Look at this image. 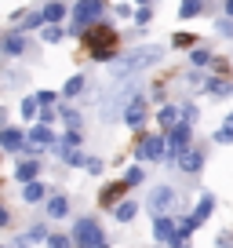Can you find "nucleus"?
<instances>
[{
	"instance_id": "1",
	"label": "nucleus",
	"mask_w": 233,
	"mask_h": 248,
	"mask_svg": "<svg viewBox=\"0 0 233 248\" xmlns=\"http://www.w3.org/2000/svg\"><path fill=\"white\" fill-rule=\"evenodd\" d=\"M80 37H84L87 51H91L99 62L113 59V51H116V30H109V26H91V30H84Z\"/></svg>"
},
{
	"instance_id": "2",
	"label": "nucleus",
	"mask_w": 233,
	"mask_h": 248,
	"mask_svg": "<svg viewBox=\"0 0 233 248\" xmlns=\"http://www.w3.org/2000/svg\"><path fill=\"white\" fill-rule=\"evenodd\" d=\"M160 55H164V47H157V44L135 47L131 55H124V59H120V62L113 66V77H128V73L142 70V66H153V62H160Z\"/></svg>"
},
{
	"instance_id": "3",
	"label": "nucleus",
	"mask_w": 233,
	"mask_h": 248,
	"mask_svg": "<svg viewBox=\"0 0 233 248\" xmlns=\"http://www.w3.org/2000/svg\"><path fill=\"white\" fill-rule=\"evenodd\" d=\"M73 245H77V248H99V245H106V241H102V226H99V219L80 216L77 223H73Z\"/></svg>"
},
{
	"instance_id": "4",
	"label": "nucleus",
	"mask_w": 233,
	"mask_h": 248,
	"mask_svg": "<svg viewBox=\"0 0 233 248\" xmlns=\"http://www.w3.org/2000/svg\"><path fill=\"white\" fill-rule=\"evenodd\" d=\"M77 146H80V132H66L62 139H58V146H55V154L62 157V164H73V168H87V161H91V157H84Z\"/></svg>"
},
{
	"instance_id": "5",
	"label": "nucleus",
	"mask_w": 233,
	"mask_h": 248,
	"mask_svg": "<svg viewBox=\"0 0 233 248\" xmlns=\"http://www.w3.org/2000/svg\"><path fill=\"white\" fill-rule=\"evenodd\" d=\"M164 146H168V142L160 139V135H142L139 139V146H135V157H139V161H164Z\"/></svg>"
},
{
	"instance_id": "6",
	"label": "nucleus",
	"mask_w": 233,
	"mask_h": 248,
	"mask_svg": "<svg viewBox=\"0 0 233 248\" xmlns=\"http://www.w3.org/2000/svg\"><path fill=\"white\" fill-rule=\"evenodd\" d=\"M102 8H106L102 0H80L77 8H73V26H77V33H84V26L95 22V18L102 15Z\"/></svg>"
},
{
	"instance_id": "7",
	"label": "nucleus",
	"mask_w": 233,
	"mask_h": 248,
	"mask_svg": "<svg viewBox=\"0 0 233 248\" xmlns=\"http://www.w3.org/2000/svg\"><path fill=\"white\" fill-rule=\"evenodd\" d=\"M124 194H128V183L124 179H116V183H106L102 186V194H99V204L109 212H116L120 204H124Z\"/></svg>"
},
{
	"instance_id": "8",
	"label": "nucleus",
	"mask_w": 233,
	"mask_h": 248,
	"mask_svg": "<svg viewBox=\"0 0 233 248\" xmlns=\"http://www.w3.org/2000/svg\"><path fill=\"white\" fill-rule=\"evenodd\" d=\"M146 117H149V99H146V95H135V99L124 106V124L142 128V124H146Z\"/></svg>"
},
{
	"instance_id": "9",
	"label": "nucleus",
	"mask_w": 233,
	"mask_h": 248,
	"mask_svg": "<svg viewBox=\"0 0 233 248\" xmlns=\"http://www.w3.org/2000/svg\"><path fill=\"white\" fill-rule=\"evenodd\" d=\"M175 201H179V194H175L171 186H157L153 194H149V201H146V204H149V212H153V216L160 219V216H164V212H168Z\"/></svg>"
},
{
	"instance_id": "10",
	"label": "nucleus",
	"mask_w": 233,
	"mask_h": 248,
	"mask_svg": "<svg viewBox=\"0 0 233 248\" xmlns=\"http://www.w3.org/2000/svg\"><path fill=\"white\" fill-rule=\"evenodd\" d=\"M204 161H208V154H204V146H189L186 154H179V168L186 171V175H193V171H201L204 168Z\"/></svg>"
},
{
	"instance_id": "11",
	"label": "nucleus",
	"mask_w": 233,
	"mask_h": 248,
	"mask_svg": "<svg viewBox=\"0 0 233 248\" xmlns=\"http://www.w3.org/2000/svg\"><path fill=\"white\" fill-rule=\"evenodd\" d=\"M215 212V194H201V201H197V208H193V216H189V223L193 226H201L204 219Z\"/></svg>"
},
{
	"instance_id": "12",
	"label": "nucleus",
	"mask_w": 233,
	"mask_h": 248,
	"mask_svg": "<svg viewBox=\"0 0 233 248\" xmlns=\"http://www.w3.org/2000/svg\"><path fill=\"white\" fill-rule=\"evenodd\" d=\"M157 121H160V128H164V132H175V128L182 124V109L168 102V106L160 109V117H157Z\"/></svg>"
},
{
	"instance_id": "13",
	"label": "nucleus",
	"mask_w": 233,
	"mask_h": 248,
	"mask_svg": "<svg viewBox=\"0 0 233 248\" xmlns=\"http://www.w3.org/2000/svg\"><path fill=\"white\" fill-rule=\"evenodd\" d=\"M29 142L33 146H58V139H55L51 135V128H47V124H37V128H29Z\"/></svg>"
},
{
	"instance_id": "14",
	"label": "nucleus",
	"mask_w": 233,
	"mask_h": 248,
	"mask_svg": "<svg viewBox=\"0 0 233 248\" xmlns=\"http://www.w3.org/2000/svg\"><path fill=\"white\" fill-rule=\"evenodd\" d=\"M175 233H179V230H175V219L160 216V219L153 223V237H157V241H168V245H171V237H175Z\"/></svg>"
},
{
	"instance_id": "15",
	"label": "nucleus",
	"mask_w": 233,
	"mask_h": 248,
	"mask_svg": "<svg viewBox=\"0 0 233 248\" xmlns=\"http://www.w3.org/2000/svg\"><path fill=\"white\" fill-rule=\"evenodd\" d=\"M37 171H40L37 161H22V164L15 168V179H18L22 186H29V183H37Z\"/></svg>"
},
{
	"instance_id": "16",
	"label": "nucleus",
	"mask_w": 233,
	"mask_h": 248,
	"mask_svg": "<svg viewBox=\"0 0 233 248\" xmlns=\"http://www.w3.org/2000/svg\"><path fill=\"white\" fill-rule=\"evenodd\" d=\"M47 216H51V219H66V216H70V201H66L62 194L47 197Z\"/></svg>"
},
{
	"instance_id": "17",
	"label": "nucleus",
	"mask_w": 233,
	"mask_h": 248,
	"mask_svg": "<svg viewBox=\"0 0 233 248\" xmlns=\"http://www.w3.org/2000/svg\"><path fill=\"white\" fill-rule=\"evenodd\" d=\"M44 18L51 26H58L66 18V4H62V0H47V4H44Z\"/></svg>"
},
{
	"instance_id": "18",
	"label": "nucleus",
	"mask_w": 233,
	"mask_h": 248,
	"mask_svg": "<svg viewBox=\"0 0 233 248\" xmlns=\"http://www.w3.org/2000/svg\"><path fill=\"white\" fill-rule=\"evenodd\" d=\"M0 47H4V55H11V59H15V55L26 51V40H22V33H8Z\"/></svg>"
},
{
	"instance_id": "19",
	"label": "nucleus",
	"mask_w": 233,
	"mask_h": 248,
	"mask_svg": "<svg viewBox=\"0 0 233 248\" xmlns=\"http://www.w3.org/2000/svg\"><path fill=\"white\" fill-rule=\"evenodd\" d=\"M208 92L215 95V99H226V95H233V84H230L226 77H211V80H208Z\"/></svg>"
},
{
	"instance_id": "20",
	"label": "nucleus",
	"mask_w": 233,
	"mask_h": 248,
	"mask_svg": "<svg viewBox=\"0 0 233 248\" xmlns=\"http://www.w3.org/2000/svg\"><path fill=\"white\" fill-rule=\"evenodd\" d=\"M4 150H8V154L22 150V132H18V128H4Z\"/></svg>"
},
{
	"instance_id": "21",
	"label": "nucleus",
	"mask_w": 233,
	"mask_h": 248,
	"mask_svg": "<svg viewBox=\"0 0 233 248\" xmlns=\"http://www.w3.org/2000/svg\"><path fill=\"white\" fill-rule=\"evenodd\" d=\"M40 197H44V186H40V183H29V186H22V201H26V204H37Z\"/></svg>"
},
{
	"instance_id": "22",
	"label": "nucleus",
	"mask_w": 233,
	"mask_h": 248,
	"mask_svg": "<svg viewBox=\"0 0 233 248\" xmlns=\"http://www.w3.org/2000/svg\"><path fill=\"white\" fill-rule=\"evenodd\" d=\"M80 92H84V77H80V73H77V77H70V80H66L62 95H66V99H77Z\"/></svg>"
},
{
	"instance_id": "23",
	"label": "nucleus",
	"mask_w": 233,
	"mask_h": 248,
	"mask_svg": "<svg viewBox=\"0 0 233 248\" xmlns=\"http://www.w3.org/2000/svg\"><path fill=\"white\" fill-rule=\"evenodd\" d=\"M58 117H62V121L70 124V132H80V124H84V121H80V113H77V109H70V106H62V109H58Z\"/></svg>"
},
{
	"instance_id": "24",
	"label": "nucleus",
	"mask_w": 233,
	"mask_h": 248,
	"mask_svg": "<svg viewBox=\"0 0 233 248\" xmlns=\"http://www.w3.org/2000/svg\"><path fill=\"white\" fill-rule=\"evenodd\" d=\"M135 216H139V204H135V201H124L120 208H116V219H120V223H131Z\"/></svg>"
},
{
	"instance_id": "25",
	"label": "nucleus",
	"mask_w": 233,
	"mask_h": 248,
	"mask_svg": "<svg viewBox=\"0 0 233 248\" xmlns=\"http://www.w3.org/2000/svg\"><path fill=\"white\" fill-rule=\"evenodd\" d=\"M201 11H204V0H186V4L179 8V15L182 18H193V15H201Z\"/></svg>"
},
{
	"instance_id": "26",
	"label": "nucleus",
	"mask_w": 233,
	"mask_h": 248,
	"mask_svg": "<svg viewBox=\"0 0 233 248\" xmlns=\"http://www.w3.org/2000/svg\"><path fill=\"white\" fill-rule=\"evenodd\" d=\"M189 62H193L197 70H201V66H211V51H208V47H193V55H189Z\"/></svg>"
},
{
	"instance_id": "27",
	"label": "nucleus",
	"mask_w": 233,
	"mask_h": 248,
	"mask_svg": "<svg viewBox=\"0 0 233 248\" xmlns=\"http://www.w3.org/2000/svg\"><path fill=\"white\" fill-rule=\"evenodd\" d=\"M215 142H233V113L226 117V124L215 132Z\"/></svg>"
},
{
	"instance_id": "28",
	"label": "nucleus",
	"mask_w": 233,
	"mask_h": 248,
	"mask_svg": "<svg viewBox=\"0 0 233 248\" xmlns=\"http://www.w3.org/2000/svg\"><path fill=\"white\" fill-rule=\"evenodd\" d=\"M47 248H77V245H73V237H62V233H51V237H47Z\"/></svg>"
},
{
	"instance_id": "29",
	"label": "nucleus",
	"mask_w": 233,
	"mask_h": 248,
	"mask_svg": "<svg viewBox=\"0 0 233 248\" xmlns=\"http://www.w3.org/2000/svg\"><path fill=\"white\" fill-rule=\"evenodd\" d=\"M47 237H51V233H47V230H44V226H40V223L26 230V241H29V245H33V241H47Z\"/></svg>"
},
{
	"instance_id": "30",
	"label": "nucleus",
	"mask_w": 233,
	"mask_h": 248,
	"mask_svg": "<svg viewBox=\"0 0 233 248\" xmlns=\"http://www.w3.org/2000/svg\"><path fill=\"white\" fill-rule=\"evenodd\" d=\"M62 37H66L62 26H47V30H44V40H47V44H55V40H62Z\"/></svg>"
},
{
	"instance_id": "31",
	"label": "nucleus",
	"mask_w": 233,
	"mask_h": 248,
	"mask_svg": "<svg viewBox=\"0 0 233 248\" xmlns=\"http://www.w3.org/2000/svg\"><path fill=\"white\" fill-rule=\"evenodd\" d=\"M171 44H175V47H193V44H197V37H193V33H179V37L171 40Z\"/></svg>"
},
{
	"instance_id": "32",
	"label": "nucleus",
	"mask_w": 233,
	"mask_h": 248,
	"mask_svg": "<svg viewBox=\"0 0 233 248\" xmlns=\"http://www.w3.org/2000/svg\"><path fill=\"white\" fill-rule=\"evenodd\" d=\"M124 183H128V186H139V183H142V168H139V164H135V168H128Z\"/></svg>"
},
{
	"instance_id": "33",
	"label": "nucleus",
	"mask_w": 233,
	"mask_h": 248,
	"mask_svg": "<svg viewBox=\"0 0 233 248\" xmlns=\"http://www.w3.org/2000/svg\"><path fill=\"white\" fill-rule=\"evenodd\" d=\"M37 109H40L37 99H22V117H37Z\"/></svg>"
},
{
	"instance_id": "34",
	"label": "nucleus",
	"mask_w": 233,
	"mask_h": 248,
	"mask_svg": "<svg viewBox=\"0 0 233 248\" xmlns=\"http://www.w3.org/2000/svg\"><path fill=\"white\" fill-rule=\"evenodd\" d=\"M215 30L222 33V37H233V18H218V22H215Z\"/></svg>"
},
{
	"instance_id": "35",
	"label": "nucleus",
	"mask_w": 233,
	"mask_h": 248,
	"mask_svg": "<svg viewBox=\"0 0 233 248\" xmlns=\"http://www.w3.org/2000/svg\"><path fill=\"white\" fill-rule=\"evenodd\" d=\"M55 99H58L55 92H40V95H37V102H40L44 109H51V106H55Z\"/></svg>"
},
{
	"instance_id": "36",
	"label": "nucleus",
	"mask_w": 233,
	"mask_h": 248,
	"mask_svg": "<svg viewBox=\"0 0 233 248\" xmlns=\"http://www.w3.org/2000/svg\"><path fill=\"white\" fill-rule=\"evenodd\" d=\"M40 22H47V18H44V15H26V18H22L26 30H33V26H40Z\"/></svg>"
},
{
	"instance_id": "37",
	"label": "nucleus",
	"mask_w": 233,
	"mask_h": 248,
	"mask_svg": "<svg viewBox=\"0 0 233 248\" xmlns=\"http://www.w3.org/2000/svg\"><path fill=\"white\" fill-rule=\"evenodd\" d=\"M135 22L146 26V22H149V8H139V11H135Z\"/></svg>"
},
{
	"instance_id": "38",
	"label": "nucleus",
	"mask_w": 233,
	"mask_h": 248,
	"mask_svg": "<svg viewBox=\"0 0 233 248\" xmlns=\"http://www.w3.org/2000/svg\"><path fill=\"white\" fill-rule=\"evenodd\" d=\"M55 117H58V113H55V109H44V113H40V124H51Z\"/></svg>"
},
{
	"instance_id": "39",
	"label": "nucleus",
	"mask_w": 233,
	"mask_h": 248,
	"mask_svg": "<svg viewBox=\"0 0 233 248\" xmlns=\"http://www.w3.org/2000/svg\"><path fill=\"white\" fill-rule=\"evenodd\" d=\"M87 171H91V175H99V171H102V161H95V157H91V161H87Z\"/></svg>"
},
{
	"instance_id": "40",
	"label": "nucleus",
	"mask_w": 233,
	"mask_h": 248,
	"mask_svg": "<svg viewBox=\"0 0 233 248\" xmlns=\"http://www.w3.org/2000/svg\"><path fill=\"white\" fill-rule=\"evenodd\" d=\"M218 248H233V241H230V233H222V237H218Z\"/></svg>"
},
{
	"instance_id": "41",
	"label": "nucleus",
	"mask_w": 233,
	"mask_h": 248,
	"mask_svg": "<svg viewBox=\"0 0 233 248\" xmlns=\"http://www.w3.org/2000/svg\"><path fill=\"white\" fill-rule=\"evenodd\" d=\"M226 15H230V18H233V0H226Z\"/></svg>"
},
{
	"instance_id": "42",
	"label": "nucleus",
	"mask_w": 233,
	"mask_h": 248,
	"mask_svg": "<svg viewBox=\"0 0 233 248\" xmlns=\"http://www.w3.org/2000/svg\"><path fill=\"white\" fill-rule=\"evenodd\" d=\"M139 4H142V8H146V4H149V0H139Z\"/></svg>"
},
{
	"instance_id": "43",
	"label": "nucleus",
	"mask_w": 233,
	"mask_h": 248,
	"mask_svg": "<svg viewBox=\"0 0 233 248\" xmlns=\"http://www.w3.org/2000/svg\"><path fill=\"white\" fill-rule=\"evenodd\" d=\"M99 248H109V245H99Z\"/></svg>"
}]
</instances>
